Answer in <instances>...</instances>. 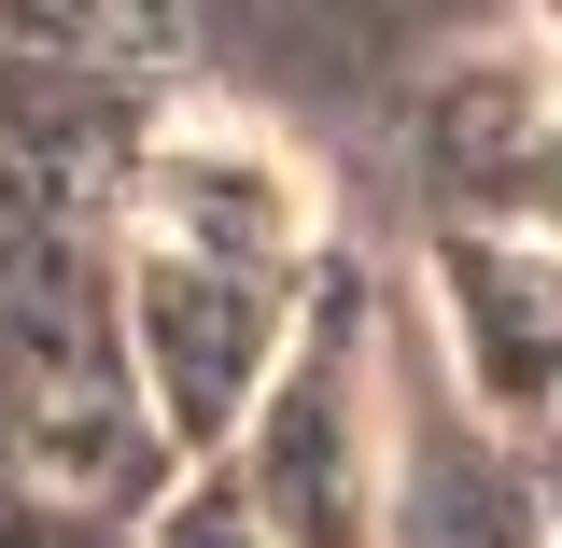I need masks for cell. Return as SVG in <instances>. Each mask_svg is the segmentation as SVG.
Instances as JSON below:
<instances>
[{"mask_svg": "<svg viewBox=\"0 0 562 548\" xmlns=\"http://www.w3.org/2000/svg\"><path fill=\"white\" fill-rule=\"evenodd\" d=\"M394 492V394H380V338H310L281 366L268 422H254V506L281 548H366Z\"/></svg>", "mask_w": 562, "mask_h": 548, "instance_id": "1", "label": "cell"}, {"mask_svg": "<svg viewBox=\"0 0 562 548\" xmlns=\"http://www.w3.org/2000/svg\"><path fill=\"white\" fill-rule=\"evenodd\" d=\"M140 239L211 254V268H254V281H295L310 239H324V198H310V169L254 113H183L155 141V169H140Z\"/></svg>", "mask_w": 562, "mask_h": 548, "instance_id": "2", "label": "cell"}]
</instances>
